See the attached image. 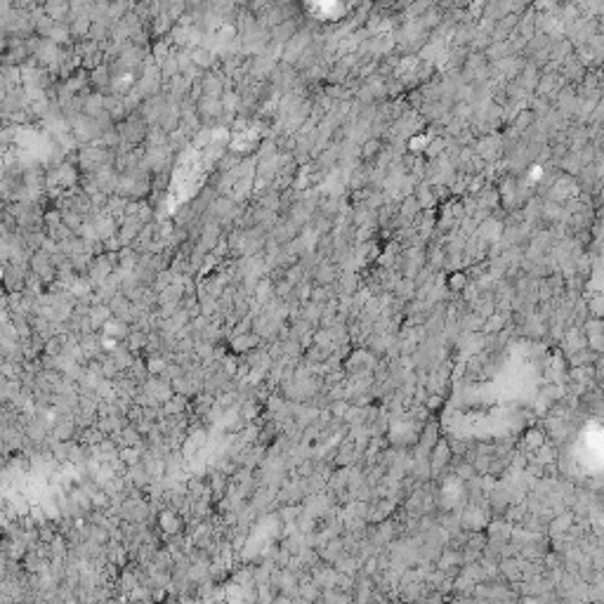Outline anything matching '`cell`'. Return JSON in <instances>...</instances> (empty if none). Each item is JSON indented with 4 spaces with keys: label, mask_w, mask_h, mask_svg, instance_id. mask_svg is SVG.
<instances>
[{
    "label": "cell",
    "mask_w": 604,
    "mask_h": 604,
    "mask_svg": "<svg viewBox=\"0 0 604 604\" xmlns=\"http://www.w3.org/2000/svg\"><path fill=\"white\" fill-rule=\"evenodd\" d=\"M161 526L165 528V531H170V534H175V531H180L182 522L175 517V512H163L161 515Z\"/></svg>",
    "instance_id": "6da1fadb"
}]
</instances>
